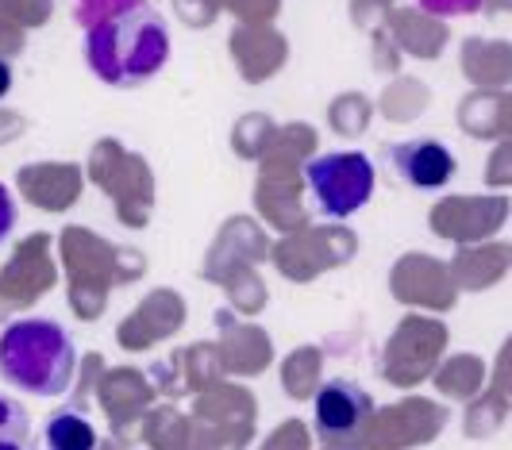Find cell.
<instances>
[{
    "label": "cell",
    "instance_id": "5",
    "mask_svg": "<svg viewBox=\"0 0 512 450\" xmlns=\"http://www.w3.org/2000/svg\"><path fill=\"white\" fill-rule=\"evenodd\" d=\"M389 170L401 177L405 185L420 193H436L443 185H451L455 177V154L443 147L439 139H405L385 150Z\"/></svg>",
    "mask_w": 512,
    "mask_h": 450
},
{
    "label": "cell",
    "instance_id": "2",
    "mask_svg": "<svg viewBox=\"0 0 512 450\" xmlns=\"http://www.w3.org/2000/svg\"><path fill=\"white\" fill-rule=\"evenodd\" d=\"M77 374L70 331L43 316L12 320L0 331V377L35 397H66Z\"/></svg>",
    "mask_w": 512,
    "mask_h": 450
},
{
    "label": "cell",
    "instance_id": "8",
    "mask_svg": "<svg viewBox=\"0 0 512 450\" xmlns=\"http://www.w3.org/2000/svg\"><path fill=\"white\" fill-rule=\"evenodd\" d=\"M420 4L436 16H470L482 8V0H420Z\"/></svg>",
    "mask_w": 512,
    "mask_h": 450
},
{
    "label": "cell",
    "instance_id": "7",
    "mask_svg": "<svg viewBox=\"0 0 512 450\" xmlns=\"http://www.w3.org/2000/svg\"><path fill=\"white\" fill-rule=\"evenodd\" d=\"M31 447V424L20 400L0 397V450H27Z\"/></svg>",
    "mask_w": 512,
    "mask_h": 450
},
{
    "label": "cell",
    "instance_id": "1",
    "mask_svg": "<svg viewBox=\"0 0 512 450\" xmlns=\"http://www.w3.org/2000/svg\"><path fill=\"white\" fill-rule=\"evenodd\" d=\"M85 58H89V70L101 77L104 85H120V89L143 85L170 58L166 20L151 4L128 0L89 27Z\"/></svg>",
    "mask_w": 512,
    "mask_h": 450
},
{
    "label": "cell",
    "instance_id": "11",
    "mask_svg": "<svg viewBox=\"0 0 512 450\" xmlns=\"http://www.w3.org/2000/svg\"><path fill=\"white\" fill-rule=\"evenodd\" d=\"M89 4H104V0H89ZM112 4H116V8H120V4H128V0H112Z\"/></svg>",
    "mask_w": 512,
    "mask_h": 450
},
{
    "label": "cell",
    "instance_id": "3",
    "mask_svg": "<svg viewBox=\"0 0 512 450\" xmlns=\"http://www.w3.org/2000/svg\"><path fill=\"white\" fill-rule=\"evenodd\" d=\"M308 200L324 220H351L370 204L378 170L362 150H328L305 162Z\"/></svg>",
    "mask_w": 512,
    "mask_h": 450
},
{
    "label": "cell",
    "instance_id": "6",
    "mask_svg": "<svg viewBox=\"0 0 512 450\" xmlns=\"http://www.w3.org/2000/svg\"><path fill=\"white\" fill-rule=\"evenodd\" d=\"M97 443H101L97 427L77 408H62V412L47 416V424H43V447L47 450H97Z\"/></svg>",
    "mask_w": 512,
    "mask_h": 450
},
{
    "label": "cell",
    "instance_id": "10",
    "mask_svg": "<svg viewBox=\"0 0 512 450\" xmlns=\"http://www.w3.org/2000/svg\"><path fill=\"white\" fill-rule=\"evenodd\" d=\"M8 93H12V66L0 58V100L8 97Z\"/></svg>",
    "mask_w": 512,
    "mask_h": 450
},
{
    "label": "cell",
    "instance_id": "9",
    "mask_svg": "<svg viewBox=\"0 0 512 450\" xmlns=\"http://www.w3.org/2000/svg\"><path fill=\"white\" fill-rule=\"evenodd\" d=\"M12 231H16V200H12V193L0 185V247L8 243Z\"/></svg>",
    "mask_w": 512,
    "mask_h": 450
},
{
    "label": "cell",
    "instance_id": "4",
    "mask_svg": "<svg viewBox=\"0 0 512 450\" xmlns=\"http://www.w3.org/2000/svg\"><path fill=\"white\" fill-rule=\"evenodd\" d=\"M374 416V397L347 381V377H335V381H324L312 397V420H316V431L324 443L332 447H351L359 443L366 424Z\"/></svg>",
    "mask_w": 512,
    "mask_h": 450
}]
</instances>
